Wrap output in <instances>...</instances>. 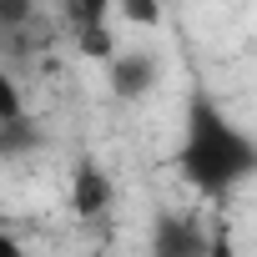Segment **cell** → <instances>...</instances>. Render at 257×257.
<instances>
[{
  "instance_id": "obj_1",
  "label": "cell",
  "mask_w": 257,
  "mask_h": 257,
  "mask_svg": "<svg viewBox=\"0 0 257 257\" xmlns=\"http://www.w3.org/2000/svg\"><path fill=\"white\" fill-rule=\"evenodd\" d=\"M177 172L202 197H227L247 177H257V142L207 96L192 91L182 111V142H177Z\"/></svg>"
},
{
  "instance_id": "obj_2",
  "label": "cell",
  "mask_w": 257,
  "mask_h": 257,
  "mask_svg": "<svg viewBox=\"0 0 257 257\" xmlns=\"http://www.w3.org/2000/svg\"><path fill=\"white\" fill-rule=\"evenodd\" d=\"M212 232L217 227H202L192 212H162L152 222L147 257H207L212 252Z\"/></svg>"
},
{
  "instance_id": "obj_3",
  "label": "cell",
  "mask_w": 257,
  "mask_h": 257,
  "mask_svg": "<svg viewBox=\"0 0 257 257\" xmlns=\"http://www.w3.org/2000/svg\"><path fill=\"white\" fill-rule=\"evenodd\" d=\"M162 81V61L152 51H121L111 66H106V86L116 101H147Z\"/></svg>"
},
{
  "instance_id": "obj_4",
  "label": "cell",
  "mask_w": 257,
  "mask_h": 257,
  "mask_svg": "<svg viewBox=\"0 0 257 257\" xmlns=\"http://www.w3.org/2000/svg\"><path fill=\"white\" fill-rule=\"evenodd\" d=\"M111 202H116L111 172H106V167H96L91 157H81V162H76V172H71V212H76L81 222H101V217L111 212Z\"/></svg>"
},
{
  "instance_id": "obj_5",
  "label": "cell",
  "mask_w": 257,
  "mask_h": 257,
  "mask_svg": "<svg viewBox=\"0 0 257 257\" xmlns=\"http://www.w3.org/2000/svg\"><path fill=\"white\" fill-rule=\"evenodd\" d=\"M76 51L86 56V61H96V66H111L121 51H116V36H111V26H96V31H76Z\"/></svg>"
},
{
  "instance_id": "obj_6",
  "label": "cell",
  "mask_w": 257,
  "mask_h": 257,
  "mask_svg": "<svg viewBox=\"0 0 257 257\" xmlns=\"http://www.w3.org/2000/svg\"><path fill=\"white\" fill-rule=\"evenodd\" d=\"M66 11H71V26L76 31H96L111 16V0H66Z\"/></svg>"
},
{
  "instance_id": "obj_7",
  "label": "cell",
  "mask_w": 257,
  "mask_h": 257,
  "mask_svg": "<svg viewBox=\"0 0 257 257\" xmlns=\"http://www.w3.org/2000/svg\"><path fill=\"white\" fill-rule=\"evenodd\" d=\"M116 11L126 26H162V0H116Z\"/></svg>"
},
{
  "instance_id": "obj_8",
  "label": "cell",
  "mask_w": 257,
  "mask_h": 257,
  "mask_svg": "<svg viewBox=\"0 0 257 257\" xmlns=\"http://www.w3.org/2000/svg\"><path fill=\"white\" fill-rule=\"evenodd\" d=\"M26 116V101H21V86L11 81V71L0 66V126H11V121H21Z\"/></svg>"
},
{
  "instance_id": "obj_9",
  "label": "cell",
  "mask_w": 257,
  "mask_h": 257,
  "mask_svg": "<svg viewBox=\"0 0 257 257\" xmlns=\"http://www.w3.org/2000/svg\"><path fill=\"white\" fill-rule=\"evenodd\" d=\"M36 16V0H0V31H26Z\"/></svg>"
},
{
  "instance_id": "obj_10",
  "label": "cell",
  "mask_w": 257,
  "mask_h": 257,
  "mask_svg": "<svg viewBox=\"0 0 257 257\" xmlns=\"http://www.w3.org/2000/svg\"><path fill=\"white\" fill-rule=\"evenodd\" d=\"M207 257H237V247H232V232H227V227H217V232H212V252H207Z\"/></svg>"
},
{
  "instance_id": "obj_11",
  "label": "cell",
  "mask_w": 257,
  "mask_h": 257,
  "mask_svg": "<svg viewBox=\"0 0 257 257\" xmlns=\"http://www.w3.org/2000/svg\"><path fill=\"white\" fill-rule=\"evenodd\" d=\"M0 257H31V252H26V242H16L6 227H0Z\"/></svg>"
}]
</instances>
